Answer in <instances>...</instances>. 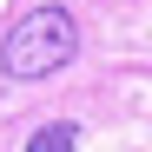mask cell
Instances as JSON below:
<instances>
[{
  "mask_svg": "<svg viewBox=\"0 0 152 152\" xmlns=\"http://www.w3.org/2000/svg\"><path fill=\"white\" fill-rule=\"evenodd\" d=\"M73 53H80V20L66 7H33L0 40V73H7V80H46V73H60Z\"/></svg>",
  "mask_w": 152,
  "mask_h": 152,
  "instance_id": "cell-1",
  "label": "cell"
},
{
  "mask_svg": "<svg viewBox=\"0 0 152 152\" xmlns=\"http://www.w3.org/2000/svg\"><path fill=\"white\" fill-rule=\"evenodd\" d=\"M80 145V126L73 119H46L40 132H27V152H73Z\"/></svg>",
  "mask_w": 152,
  "mask_h": 152,
  "instance_id": "cell-2",
  "label": "cell"
}]
</instances>
